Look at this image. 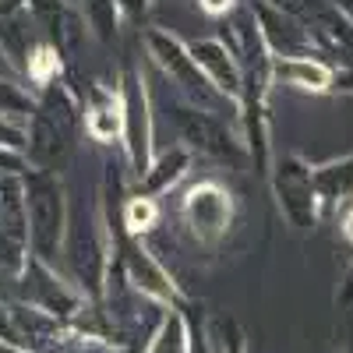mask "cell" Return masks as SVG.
<instances>
[{
    "mask_svg": "<svg viewBox=\"0 0 353 353\" xmlns=\"http://www.w3.org/2000/svg\"><path fill=\"white\" fill-rule=\"evenodd\" d=\"M181 212H184V223H188L191 237L198 244H216L223 233L230 230L233 201H230V194L216 181H201V184H194L184 194Z\"/></svg>",
    "mask_w": 353,
    "mask_h": 353,
    "instance_id": "6da1fadb",
    "label": "cell"
},
{
    "mask_svg": "<svg viewBox=\"0 0 353 353\" xmlns=\"http://www.w3.org/2000/svg\"><path fill=\"white\" fill-rule=\"evenodd\" d=\"M28 216H32V244L39 258H53L64 233V201H61V188L46 173H39L32 188H28Z\"/></svg>",
    "mask_w": 353,
    "mask_h": 353,
    "instance_id": "7a4b0ae2",
    "label": "cell"
},
{
    "mask_svg": "<svg viewBox=\"0 0 353 353\" xmlns=\"http://www.w3.org/2000/svg\"><path fill=\"white\" fill-rule=\"evenodd\" d=\"M276 191H279V205L286 219L307 230L314 226V201H318V188H314V173L301 163V159H283L279 173H276Z\"/></svg>",
    "mask_w": 353,
    "mask_h": 353,
    "instance_id": "3957f363",
    "label": "cell"
},
{
    "mask_svg": "<svg viewBox=\"0 0 353 353\" xmlns=\"http://www.w3.org/2000/svg\"><path fill=\"white\" fill-rule=\"evenodd\" d=\"M68 261H71V272L81 283V290L99 293L103 272H106V254H103V241H99V230L92 219L74 223L71 244H68Z\"/></svg>",
    "mask_w": 353,
    "mask_h": 353,
    "instance_id": "277c9868",
    "label": "cell"
},
{
    "mask_svg": "<svg viewBox=\"0 0 353 353\" xmlns=\"http://www.w3.org/2000/svg\"><path fill=\"white\" fill-rule=\"evenodd\" d=\"M149 43H152V50H156V61H159L176 81H181L191 96H212L209 78H205V71L194 64V57L181 50V43L170 39V36H163V32H152Z\"/></svg>",
    "mask_w": 353,
    "mask_h": 353,
    "instance_id": "5b68a950",
    "label": "cell"
},
{
    "mask_svg": "<svg viewBox=\"0 0 353 353\" xmlns=\"http://www.w3.org/2000/svg\"><path fill=\"white\" fill-rule=\"evenodd\" d=\"M124 254H128V276H131V283H134V290L141 293V297H156V301L170 304L173 301V286L166 283V272L152 261V254L145 251L141 244H128Z\"/></svg>",
    "mask_w": 353,
    "mask_h": 353,
    "instance_id": "8992f818",
    "label": "cell"
},
{
    "mask_svg": "<svg viewBox=\"0 0 353 353\" xmlns=\"http://www.w3.org/2000/svg\"><path fill=\"white\" fill-rule=\"evenodd\" d=\"M85 131L92 134L96 141H113L117 134L124 131V99L117 92H103L96 88L92 103L85 110Z\"/></svg>",
    "mask_w": 353,
    "mask_h": 353,
    "instance_id": "52a82bcc",
    "label": "cell"
},
{
    "mask_svg": "<svg viewBox=\"0 0 353 353\" xmlns=\"http://www.w3.org/2000/svg\"><path fill=\"white\" fill-rule=\"evenodd\" d=\"M191 57H194V64L205 71V78L216 81V88H223V92H237L241 74H237V68H233V61H230V53H226L223 43L201 39V43L191 46Z\"/></svg>",
    "mask_w": 353,
    "mask_h": 353,
    "instance_id": "ba28073f",
    "label": "cell"
},
{
    "mask_svg": "<svg viewBox=\"0 0 353 353\" xmlns=\"http://www.w3.org/2000/svg\"><path fill=\"white\" fill-rule=\"evenodd\" d=\"M272 71H276L279 81L297 85V88H314V92L329 88V81H332V71H329L325 64L311 61V57H283Z\"/></svg>",
    "mask_w": 353,
    "mask_h": 353,
    "instance_id": "9c48e42d",
    "label": "cell"
},
{
    "mask_svg": "<svg viewBox=\"0 0 353 353\" xmlns=\"http://www.w3.org/2000/svg\"><path fill=\"white\" fill-rule=\"evenodd\" d=\"M188 350H191V343H188V325H184V318H181V314L163 318L159 332H156L152 343H149V353H188Z\"/></svg>",
    "mask_w": 353,
    "mask_h": 353,
    "instance_id": "30bf717a",
    "label": "cell"
},
{
    "mask_svg": "<svg viewBox=\"0 0 353 353\" xmlns=\"http://www.w3.org/2000/svg\"><path fill=\"white\" fill-rule=\"evenodd\" d=\"M314 188H318V194H325V198L346 194V191L353 188V159L318 170V173H314Z\"/></svg>",
    "mask_w": 353,
    "mask_h": 353,
    "instance_id": "8fae6325",
    "label": "cell"
},
{
    "mask_svg": "<svg viewBox=\"0 0 353 353\" xmlns=\"http://www.w3.org/2000/svg\"><path fill=\"white\" fill-rule=\"evenodd\" d=\"M156 219H159V209H156V201H152V198H145V194L131 198L128 212H124V226H128L131 233H145V230H152V226H156Z\"/></svg>",
    "mask_w": 353,
    "mask_h": 353,
    "instance_id": "7c38bea8",
    "label": "cell"
},
{
    "mask_svg": "<svg viewBox=\"0 0 353 353\" xmlns=\"http://www.w3.org/2000/svg\"><path fill=\"white\" fill-rule=\"evenodd\" d=\"M57 68H61V61H57V50L53 46H39L32 57H28V74H32L36 81H46Z\"/></svg>",
    "mask_w": 353,
    "mask_h": 353,
    "instance_id": "4fadbf2b",
    "label": "cell"
},
{
    "mask_svg": "<svg viewBox=\"0 0 353 353\" xmlns=\"http://www.w3.org/2000/svg\"><path fill=\"white\" fill-rule=\"evenodd\" d=\"M258 14H261V21H265V39L272 43V39H276V25H279V14L265 11V8H261ZM286 25H290V18H283V28H286ZM301 43H307V36H304V32H286V50H297Z\"/></svg>",
    "mask_w": 353,
    "mask_h": 353,
    "instance_id": "5bb4252c",
    "label": "cell"
},
{
    "mask_svg": "<svg viewBox=\"0 0 353 353\" xmlns=\"http://www.w3.org/2000/svg\"><path fill=\"white\" fill-rule=\"evenodd\" d=\"M226 332H230V336H223V353H248V350H244V339H241V332H237V325H233V321H226Z\"/></svg>",
    "mask_w": 353,
    "mask_h": 353,
    "instance_id": "9a60e30c",
    "label": "cell"
},
{
    "mask_svg": "<svg viewBox=\"0 0 353 353\" xmlns=\"http://www.w3.org/2000/svg\"><path fill=\"white\" fill-rule=\"evenodd\" d=\"M201 8H205V11H212V14H223V11L233 8V0H201Z\"/></svg>",
    "mask_w": 353,
    "mask_h": 353,
    "instance_id": "2e32d148",
    "label": "cell"
},
{
    "mask_svg": "<svg viewBox=\"0 0 353 353\" xmlns=\"http://www.w3.org/2000/svg\"><path fill=\"white\" fill-rule=\"evenodd\" d=\"M346 301H353V269H350V276H346V286H343V304Z\"/></svg>",
    "mask_w": 353,
    "mask_h": 353,
    "instance_id": "e0dca14e",
    "label": "cell"
},
{
    "mask_svg": "<svg viewBox=\"0 0 353 353\" xmlns=\"http://www.w3.org/2000/svg\"><path fill=\"white\" fill-rule=\"evenodd\" d=\"M0 353H21V350H18L11 339H0Z\"/></svg>",
    "mask_w": 353,
    "mask_h": 353,
    "instance_id": "ac0fdd59",
    "label": "cell"
},
{
    "mask_svg": "<svg viewBox=\"0 0 353 353\" xmlns=\"http://www.w3.org/2000/svg\"><path fill=\"white\" fill-rule=\"evenodd\" d=\"M346 233H350V237H353V212H350V219H346Z\"/></svg>",
    "mask_w": 353,
    "mask_h": 353,
    "instance_id": "d6986e66",
    "label": "cell"
},
{
    "mask_svg": "<svg viewBox=\"0 0 353 353\" xmlns=\"http://www.w3.org/2000/svg\"><path fill=\"white\" fill-rule=\"evenodd\" d=\"M350 353H353V346H350Z\"/></svg>",
    "mask_w": 353,
    "mask_h": 353,
    "instance_id": "ffe728a7",
    "label": "cell"
}]
</instances>
